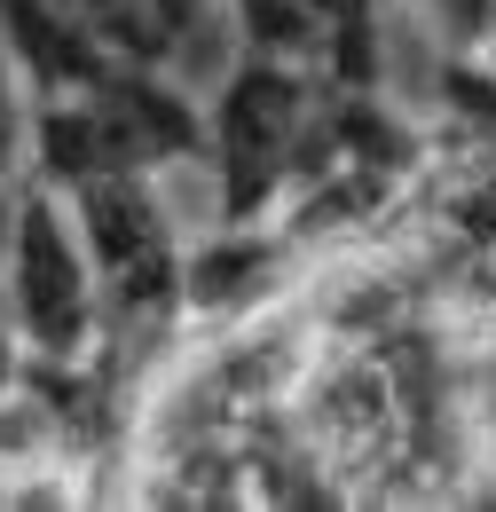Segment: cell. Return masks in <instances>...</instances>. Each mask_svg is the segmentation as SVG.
Wrapping results in <instances>:
<instances>
[{
  "label": "cell",
  "mask_w": 496,
  "mask_h": 512,
  "mask_svg": "<svg viewBox=\"0 0 496 512\" xmlns=\"http://www.w3.org/2000/svg\"><path fill=\"white\" fill-rule=\"evenodd\" d=\"M323 71L292 56L237 48L213 95H205V182H213V221H268L284 213L300 142H308Z\"/></svg>",
  "instance_id": "cell-1"
},
{
  "label": "cell",
  "mask_w": 496,
  "mask_h": 512,
  "mask_svg": "<svg viewBox=\"0 0 496 512\" xmlns=\"http://www.w3.org/2000/svg\"><path fill=\"white\" fill-rule=\"evenodd\" d=\"M0 308L32 363H95V347H103L95 260L79 245L63 190H48L32 166H16V221L0 245Z\"/></svg>",
  "instance_id": "cell-2"
},
{
  "label": "cell",
  "mask_w": 496,
  "mask_h": 512,
  "mask_svg": "<svg viewBox=\"0 0 496 512\" xmlns=\"http://www.w3.org/2000/svg\"><path fill=\"white\" fill-rule=\"evenodd\" d=\"M402 8L441 56H481L496 32V0H402Z\"/></svg>",
  "instance_id": "cell-3"
},
{
  "label": "cell",
  "mask_w": 496,
  "mask_h": 512,
  "mask_svg": "<svg viewBox=\"0 0 496 512\" xmlns=\"http://www.w3.org/2000/svg\"><path fill=\"white\" fill-rule=\"evenodd\" d=\"M24 379V339H16V323H8V308H0V394Z\"/></svg>",
  "instance_id": "cell-4"
},
{
  "label": "cell",
  "mask_w": 496,
  "mask_h": 512,
  "mask_svg": "<svg viewBox=\"0 0 496 512\" xmlns=\"http://www.w3.org/2000/svg\"><path fill=\"white\" fill-rule=\"evenodd\" d=\"M8 221H16V166H0V245H8Z\"/></svg>",
  "instance_id": "cell-5"
},
{
  "label": "cell",
  "mask_w": 496,
  "mask_h": 512,
  "mask_svg": "<svg viewBox=\"0 0 496 512\" xmlns=\"http://www.w3.org/2000/svg\"><path fill=\"white\" fill-rule=\"evenodd\" d=\"M481 56H489V64H496V32H489V48H481Z\"/></svg>",
  "instance_id": "cell-6"
}]
</instances>
